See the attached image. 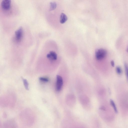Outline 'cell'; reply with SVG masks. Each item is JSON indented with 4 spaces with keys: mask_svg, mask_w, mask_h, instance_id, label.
<instances>
[{
    "mask_svg": "<svg viewBox=\"0 0 128 128\" xmlns=\"http://www.w3.org/2000/svg\"><path fill=\"white\" fill-rule=\"evenodd\" d=\"M107 54L106 50L104 49L100 48L97 49L95 52L96 58L98 60H101L106 56Z\"/></svg>",
    "mask_w": 128,
    "mask_h": 128,
    "instance_id": "1",
    "label": "cell"
},
{
    "mask_svg": "<svg viewBox=\"0 0 128 128\" xmlns=\"http://www.w3.org/2000/svg\"><path fill=\"white\" fill-rule=\"evenodd\" d=\"M15 39L18 42H20L23 38V30L22 27H20L15 32Z\"/></svg>",
    "mask_w": 128,
    "mask_h": 128,
    "instance_id": "2",
    "label": "cell"
},
{
    "mask_svg": "<svg viewBox=\"0 0 128 128\" xmlns=\"http://www.w3.org/2000/svg\"><path fill=\"white\" fill-rule=\"evenodd\" d=\"M11 1L10 0H4L1 3V6L4 10H8L11 8Z\"/></svg>",
    "mask_w": 128,
    "mask_h": 128,
    "instance_id": "3",
    "label": "cell"
},
{
    "mask_svg": "<svg viewBox=\"0 0 128 128\" xmlns=\"http://www.w3.org/2000/svg\"><path fill=\"white\" fill-rule=\"evenodd\" d=\"M56 78V90L57 91H59L62 88L63 84V80L62 77L60 75H57Z\"/></svg>",
    "mask_w": 128,
    "mask_h": 128,
    "instance_id": "4",
    "label": "cell"
},
{
    "mask_svg": "<svg viewBox=\"0 0 128 128\" xmlns=\"http://www.w3.org/2000/svg\"><path fill=\"white\" fill-rule=\"evenodd\" d=\"M46 57L50 61L55 60L57 59V54L54 52L50 51L46 55Z\"/></svg>",
    "mask_w": 128,
    "mask_h": 128,
    "instance_id": "5",
    "label": "cell"
},
{
    "mask_svg": "<svg viewBox=\"0 0 128 128\" xmlns=\"http://www.w3.org/2000/svg\"><path fill=\"white\" fill-rule=\"evenodd\" d=\"M68 18L64 14L62 13L60 16V22L61 24L64 23L67 20Z\"/></svg>",
    "mask_w": 128,
    "mask_h": 128,
    "instance_id": "6",
    "label": "cell"
},
{
    "mask_svg": "<svg viewBox=\"0 0 128 128\" xmlns=\"http://www.w3.org/2000/svg\"><path fill=\"white\" fill-rule=\"evenodd\" d=\"M22 80L25 89L27 90H29V84L27 80L26 79H24L22 77Z\"/></svg>",
    "mask_w": 128,
    "mask_h": 128,
    "instance_id": "7",
    "label": "cell"
},
{
    "mask_svg": "<svg viewBox=\"0 0 128 128\" xmlns=\"http://www.w3.org/2000/svg\"><path fill=\"white\" fill-rule=\"evenodd\" d=\"M110 103L111 106L112 107L115 112L116 114L118 113V111L116 104L114 101L112 100H110Z\"/></svg>",
    "mask_w": 128,
    "mask_h": 128,
    "instance_id": "8",
    "label": "cell"
},
{
    "mask_svg": "<svg viewBox=\"0 0 128 128\" xmlns=\"http://www.w3.org/2000/svg\"><path fill=\"white\" fill-rule=\"evenodd\" d=\"M56 7V4L55 2H51L50 3V11L53 10L55 9Z\"/></svg>",
    "mask_w": 128,
    "mask_h": 128,
    "instance_id": "9",
    "label": "cell"
},
{
    "mask_svg": "<svg viewBox=\"0 0 128 128\" xmlns=\"http://www.w3.org/2000/svg\"><path fill=\"white\" fill-rule=\"evenodd\" d=\"M124 67L126 77L128 80V65L126 63L124 64Z\"/></svg>",
    "mask_w": 128,
    "mask_h": 128,
    "instance_id": "10",
    "label": "cell"
},
{
    "mask_svg": "<svg viewBox=\"0 0 128 128\" xmlns=\"http://www.w3.org/2000/svg\"><path fill=\"white\" fill-rule=\"evenodd\" d=\"M39 79L40 81L44 82H47L49 80V79L48 78L46 77H40Z\"/></svg>",
    "mask_w": 128,
    "mask_h": 128,
    "instance_id": "11",
    "label": "cell"
},
{
    "mask_svg": "<svg viewBox=\"0 0 128 128\" xmlns=\"http://www.w3.org/2000/svg\"><path fill=\"white\" fill-rule=\"evenodd\" d=\"M116 71L117 74H120L122 73V70L120 66H117L116 67Z\"/></svg>",
    "mask_w": 128,
    "mask_h": 128,
    "instance_id": "12",
    "label": "cell"
},
{
    "mask_svg": "<svg viewBox=\"0 0 128 128\" xmlns=\"http://www.w3.org/2000/svg\"><path fill=\"white\" fill-rule=\"evenodd\" d=\"M110 63L112 66L113 67H114V61L113 60H112Z\"/></svg>",
    "mask_w": 128,
    "mask_h": 128,
    "instance_id": "13",
    "label": "cell"
},
{
    "mask_svg": "<svg viewBox=\"0 0 128 128\" xmlns=\"http://www.w3.org/2000/svg\"><path fill=\"white\" fill-rule=\"evenodd\" d=\"M100 109L101 110H105V108L104 106H102L100 107Z\"/></svg>",
    "mask_w": 128,
    "mask_h": 128,
    "instance_id": "14",
    "label": "cell"
},
{
    "mask_svg": "<svg viewBox=\"0 0 128 128\" xmlns=\"http://www.w3.org/2000/svg\"><path fill=\"white\" fill-rule=\"evenodd\" d=\"M126 51L127 52H128V46L127 48Z\"/></svg>",
    "mask_w": 128,
    "mask_h": 128,
    "instance_id": "15",
    "label": "cell"
}]
</instances>
